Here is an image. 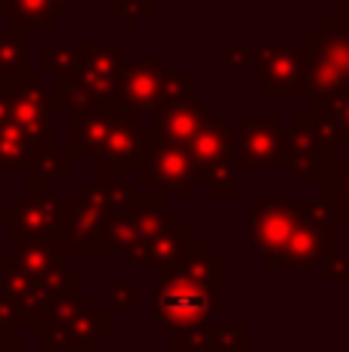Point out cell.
<instances>
[{
	"label": "cell",
	"mask_w": 349,
	"mask_h": 352,
	"mask_svg": "<svg viewBox=\"0 0 349 352\" xmlns=\"http://www.w3.org/2000/svg\"><path fill=\"white\" fill-rule=\"evenodd\" d=\"M214 312V297L210 285L198 272H179L161 287L158 294V322L167 331H192L204 324V318Z\"/></svg>",
	"instance_id": "cell-1"
},
{
	"label": "cell",
	"mask_w": 349,
	"mask_h": 352,
	"mask_svg": "<svg viewBox=\"0 0 349 352\" xmlns=\"http://www.w3.org/2000/svg\"><path fill=\"white\" fill-rule=\"evenodd\" d=\"M254 80L269 96H291V87L303 84L309 72L306 47H254Z\"/></svg>",
	"instance_id": "cell-2"
},
{
	"label": "cell",
	"mask_w": 349,
	"mask_h": 352,
	"mask_svg": "<svg viewBox=\"0 0 349 352\" xmlns=\"http://www.w3.org/2000/svg\"><path fill=\"white\" fill-rule=\"evenodd\" d=\"M167 87V62L164 59H139L121 68L115 87V99L130 111L155 109Z\"/></svg>",
	"instance_id": "cell-3"
},
{
	"label": "cell",
	"mask_w": 349,
	"mask_h": 352,
	"mask_svg": "<svg viewBox=\"0 0 349 352\" xmlns=\"http://www.w3.org/2000/svg\"><path fill=\"white\" fill-rule=\"evenodd\" d=\"M124 68V47H87L78 72H74V90L84 99L111 96Z\"/></svg>",
	"instance_id": "cell-4"
},
{
	"label": "cell",
	"mask_w": 349,
	"mask_h": 352,
	"mask_svg": "<svg viewBox=\"0 0 349 352\" xmlns=\"http://www.w3.org/2000/svg\"><path fill=\"white\" fill-rule=\"evenodd\" d=\"M297 226V217L282 201H257L254 204V250L266 256V263H278L284 256L288 238Z\"/></svg>",
	"instance_id": "cell-5"
},
{
	"label": "cell",
	"mask_w": 349,
	"mask_h": 352,
	"mask_svg": "<svg viewBox=\"0 0 349 352\" xmlns=\"http://www.w3.org/2000/svg\"><path fill=\"white\" fill-rule=\"evenodd\" d=\"M12 87V111H10V121L19 124V127L28 133L31 142H47V136H53L47 130V111H49V96L47 90L41 87L37 78H22L16 80Z\"/></svg>",
	"instance_id": "cell-6"
},
{
	"label": "cell",
	"mask_w": 349,
	"mask_h": 352,
	"mask_svg": "<svg viewBox=\"0 0 349 352\" xmlns=\"http://www.w3.org/2000/svg\"><path fill=\"white\" fill-rule=\"evenodd\" d=\"M192 158L198 164V176L210 186H220V179L229 182L226 167H229V133L220 121H207L192 140Z\"/></svg>",
	"instance_id": "cell-7"
},
{
	"label": "cell",
	"mask_w": 349,
	"mask_h": 352,
	"mask_svg": "<svg viewBox=\"0 0 349 352\" xmlns=\"http://www.w3.org/2000/svg\"><path fill=\"white\" fill-rule=\"evenodd\" d=\"M278 130L275 121H247L241 118V164L263 167L278 158Z\"/></svg>",
	"instance_id": "cell-8"
},
{
	"label": "cell",
	"mask_w": 349,
	"mask_h": 352,
	"mask_svg": "<svg viewBox=\"0 0 349 352\" xmlns=\"http://www.w3.org/2000/svg\"><path fill=\"white\" fill-rule=\"evenodd\" d=\"M201 124H204L201 105L192 102V96L189 99H170V105L158 115L161 136H164L167 142H177V146H185V142L195 140Z\"/></svg>",
	"instance_id": "cell-9"
},
{
	"label": "cell",
	"mask_w": 349,
	"mask_h": 352,
	"mask_svg": "<svg viewBox=\"0 0 349 352\" xmlns=\"http://www.w3.org/2000/svg\"><path fill=\"white\" fill-rule=\"evenodd\" d=\"M152 179L164 188H177L183 195H192L189 182H192V161L185 158V152L179 146H161L158 152L152 155Z\"/></svg>",
	"instance_id": "cell-10"
},
{
	"label": "cell",
	"mask_w": 349,
	"mask_h": 352,
	"mask_svg": "<svg viewBox=\"0 0 349 352\" xmlns=\"http://www.w3.org/2000/svg\"><path fill=\"white\" fill-rule=\"evenodd\" d=\"M25 59H28L25 25L12 22L10 28H0V84H16L25 74Z\"/></svg>",
	"instance_id": "cell-11"
},
{
	"label": "cell",
	"mask_w": 349,
	"mask_h": 352,
	"mask_svg": "<svg viewBox=\"0 0 349 352\" xmlns=\"http://www.w3.org/2000/svg\"><path fill=\"white\" fill-rule=\"evenodd\" d=\"M49 207L37 198H28V201H19L12 207V213H3L0 223L3 226H12L19 235H47L49 232Z\"/></svg>",
	"instance_id": "cell-12"
},
{
	"label": "cell",
	"mask_w": 349,
	"mask_h": 352,
	"mask_svg": "<svg viewBox=\"0 0 349 352\" xmlns=\"http://www.w3.org/2000/svg\"><path fill=\"white\" fill-rule=\"evenodd\" d=\"M322 235H328V229L322 232L319 223H303V219L297 217V226L288 238V248H284V260L294 263V266L297 263H300V266L315 263V256H319V250H322Z\"/></svg>",
	"instance_id": "cell-13"
},
{
	"label": "cell",
	"mask_w": 349,
	"mask_h": 352,
	"mask_svg": "<svg viewBox=\"0 0 349 352\" xmlns=\"http://www.w3.org/2000/svg\"><path fill=\"white\" fill-rule=\"evenodd\" d=\"M0 16L19 25H37V28H53L56 6L53 0H0Z\"/></svg>",
	"instance_id": "cell-14"
},
{
	"label": "cell",
	"mask_w": 349,
	"mask_h": 352,
	"mask_svg": "<svg viewBox=\"0 0 349 352\" xmlns=\"http://www.w3.org/2000/svg\"><path fill=\"white\" fill-rule=\"evenodd\" d=\"M331 118H334V124H337L340 130H346L349 133V87L346 90H340L337 99L331 102Z\"/></svg>",
	"instance_id": "cell-15"
},
{
	"label": "cell",
	"mask_w": 349,
	"mask_h": 352,
	"mask_svg": "<svg viewBox=\"0 0 349 352\" xmlns=\"http://www.w3.org/2000/svg\"><path fill=\"white\" fill-rule=\"evenodd\" d=\"M0 352H25V343L22 340H12V337L3 331V337H0Z\"/></svg>",
	"instance_id": "cell-16"
},
{
	"label": "cell",
	"mask_w": 349,
	"mask_h": 352,
	"mask_svg": "<svg viewBox=\"0 0 349 352\" xmlns=\"http://www.w3.org/2000/svg\"><path fill=\"white\" fill-rule=\"evenodd\" d=\"M71 3H78V0H53V6H56V16H65V12L71 10Z\"/></svg>",
	"instance_id": "cell-17"
},
{
	"label": "cell",
	"mask_w": 349,
	"mask_h": 352,
	"mask_svg": "<svg viewBox=\"0 0 349 352\" xmlns=\"http://www.w3.org/2000/svg\"><path fill=\"white\" fill-rule=\"evenodd\" d=\"M337 16H340V22H344V25H346V31H349V0L337 10Z\"/></svg>",
	"instance_id": "cell-18"
}]
</instances>
